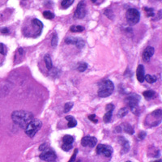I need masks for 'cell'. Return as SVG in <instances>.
<instances>
[{"instance_id":"6da1fadb","label":"cell","mask_w":162,"mask_h":162,"mask_svg":"<svg viewBox=\"0 0 162 162\" xmlns=\"http://www.w3.org/2000/svg\"><path fill=\"white\" fill-rule=\"evenodd\" d=\"M11 119L14 123L18 125L21 128H25L32 120H33V114L26 110L14 111L11 114Z\"/></svg>"},{"instance_id":"7a4b0ae2","label":"cell","mask_w":162,"mask_h":162,"mask_svg":"<svg viewBox=\"0 0 162 162\" xmlns=\"http://www.w3.org/2000/svg\"><path fill=\"white\" fill-rule=\"evenodd\" d=\"M114 85L111 80L106 79L104 80L99 86V91H98V96L102 98L110 97L114 92Z\"/></svg>"},{"instance_id":"3957f363","label":"cell","mask_w":162,"mask_h":162,"mask_svg":"<svg viewBox=\"0 0 162 162\" xmlns=\"http://www.w3.org/2000/svg\"><path fill=\"white\" fill-rule=\"evenodd\" d=\"M42 126V122L38 119H33L28 124V126L25 127V133L28 136L33 138L36 135Z\"/></svg>"},{"instance_id":"277c9868","label":"cell","mask_w":162,"mask_h":162,"mask_svg":"<svg viewBox=\"0 0 162 162\" xmlns=\"http://www.w3.org/2000/svg\"><path fill=\"white\" fill-rule=\"evenodd\" d=\"M126 18L130 25H136V24L140 21V11H138L137 9H135V8H129V9L126 11Z\"/></svg>"},{"instance_id":"5b68a950","label":"cell","mask_w":162,"mask_h":162,"mask_svg":"<svg viewBox=\"0 0 162 162\" xmlns=\"http://www.w3.org/2000/svg\"><path fill=\"white\" fill-rule=\"evenodd\" d=\"M140 101V97L137 94H131V96L126 97V102L128 104V106L131 108V111L135 114H137L136 111L139 110L138 109V105Z\"/></svg>"},{"instance_id":"8992f818","label":"cell","mask_w":162,"mask_h":162,"mask_svg":"<svg viewBox=\"0 0 162 162\" xmlns=\"http://www.w3.org/2000/svg\"><path fill=\"white\" fill-rule=\"evenodd\" d=\"M96 150L98 155H104L106 157H110L113 153L112 148L106 144H98Z\"/></svg>"},{"instance_id":"52a82bcc","label":"cell","mask_w":162,"mask_h":162,"mask_svg":"<svg viewBox=\"0 0 162 162\" xmlns=\"http://www.w3.org/2000/svg\"><path fill=\"white\" fill-rule=\"evenodd\" d=\"M40 158L41 160L47 162H54L56 160V154L51 149L44 150L43 152L40 155Z\"/></svg>"},{"instance_id":"ba28073f","label":"cell","mask_w":162,"mask_h":162,"mask_svg":"<svg viewBox=\"0 0 162 162\" xmlns=\"http://www.w3.org/2000/svg\"><path fill=\"white\" fill-rule=\"evenodd\" d=\"M65 42L67 44H72V45H75L76 46L78 49H83L85 45V42L84 40L82 38H79V37H67L65 39Z\"/></svg>"},{"instance_id":"9c48e42d","label":"cell","mask_w":162,"mask_h":162,"mask_svg":"<svg viewBox=\"0 0 162 162\" xmlns=\"http://www.w3.org/2000/svg\"><path fill=\"white\" fill-rule=\"evenodd\" d=\"M86 15V8L85 4L83 2H79V4L77 5L76 10L75 11L74 16L77 19H83Z\"/></svg>"},{"instance_id":"30bf717a","label":"cell","mask_w":162,"mask_h":162,"mask_svg":"<svg viewBox=\"0 0 162 162\" xmlns=\"http://www.w3.org/2000/svg\"><path fill=\"white\" fill-rule=\"evenodd\" d=\"M97 138L93 137V136H84V137L81 140V144L83 147H93L97 144Z\"/></svg>"},{"instance_id":"8fae6325","label":"cell","mask_w":162,"mask_h":162,"mask_svg":"<svg viewBox=\"0 0 162 162\" xmlns=\"http://www.w3.org/2000/svg\"><path fill=\"white\" fill-rule=\"evenodd\" d=\"M154 48L152 46H148V47L144 50V53H143V55H142V58H143V60L144 62H148L151 58L152 57V55L154 54Z\"/></svg>"},{"instance_id":"7c38bea8","label":"cell","mask_w":162,"mask_h":162,"mask_svg":"<svg viewBox=\"0 0 162 162\" xmlns=\"http://www.w3.org/2000/svg\"><path fill=\"white\" fill-rule=\"evenodd\" d=\"M145 71H144V65L140 64L137 68V71H136V75H137V79L140 83H143L144 81V77H145Z\"/></svg>"},{"instance_id":"4fadbf2b","label":"cell","mask_w":162,"mask_h":162,"mask_svg":"<svg viewBox=\"0 0 162 162\" xmlns=\"http://www.w3.org/2000/svg\"><path fill=\"white\" fill-rule=\"evenodd\" d=\"M120 143L122 145V153H126L129 151L130 149V144L129 142L126 140H125L123 137H120Z\"/></svg>"},{"instance_id":"5bb4252c","label":"cell","mask_w":162,"mask_h":162,"mask_svg":"<svg viewBox=\"0 0 162 162\" xmlns=\"http://www.w3.org/2000/svg\"><path fill=\"white\" fill-rule=\"evenodd\" d=\"M66 119L68 121V127H70V128H72V127H75V126H76L77 125V121L75 119V118L73 116H67L66 117Z\"/></svg>"},{"instance_id":"9a60e30c","label":"cell","mask_w":162,"mask_h":162,"mask_svg":"<svg viewBox=\"0 0 162 162\" xmlns=\"http://www.w3.org/2000/svg\"><path fill=\"white\" fill-rule=\"evenodd\" d=\"M44 61H45V66H46L48 70H51L52 68H53V63H52L51 58L49 54H45V57H44Z\"/></svg>"},{"instance_id":"2e32d148","label":"cell","mask_w":162,"mask_h":162,"mask_svg":"<svg viewBox=\"0 0 162 162\" xmlns=\"http://www.w3.org/2000/svg\"><path fill=\"white\" fill-rule=\"evenodd\" d=\"M143 95H144V97H145V99L151 100L155 97L156 92L153 90H147L143 92Z\"/></svg>"},{"instance_id":"e0dca14e","label":"cell","mask_w":162,"mask_h":162,"mask_svg":"<svg viewBox=\"0 0 162 162\" xmlns=\"http://www.w3.org/2000/svg\"><path fill=\"white\" fill-rule=\"evenodd\" d=\"M63 144H67V145H71V144H73L74 142V138L72 137L71 135H66L63 138Z\"/></svg>"},{"instance_id":"ac0fdd59","label":"cell","mask_w":162,"mask_h":162,"mask_svg":"<svg viewBox=\"0 0 162 162\" xmlns=\"http://www.w3.org/2000/svg\"><path fill=\"white\" fill-rule=\"evenodd\" d=\"M70 30L73 33H81L84 30V28L81 25H72Z\"/></svg>"},{"instance_id":"d6986e66","label":"cell","mask_w":162,"mask_h":162,"mask_svg":"<svg viewBox=\"0 0 162 162\" xmlns=\"http://www.w3.org/2000/svg\"><path fill=\"white\" fill-rule=\"evenodd\" d=\"M122 126H123V130L126 133H128L130 135H133L134 134V129L132 128V126L131 125H129L128 123H124L122 125Z\"/></svg>"},{"instance_id":"ffe728a7","label":"cell","mask_w":162,"mask_h":162,"mask_svg":"<svg viewBox=\"0 0 162 162\" xmlns=\"http://www.w3.org/2000/svg\"><path fill=\"white\" fill-rule=\"evenodd\" d=\"M146 79V81L149 83H155L156 81L157 80V78L155 75H146L144 77V80Z\"/></svg>"},{"instance_id":"44dd1931","label":"cell","mask_w":162,"mask_h":162,"mask_svg":"<svg viewBox=\"0 0 162 162\" xmlns=\"http://www.w3.org/2000/svg\"><path fill=\"white\" fill-rule=\"evenodd\" d=\"M74 2L73 0H64L63 2H61V6L63 7V9H66V8H68L71 6Z\"/></svg>"},{"instance_id":"7402d4cb","label":"cell","mask_w":162,"mask_h":162,"mask_svg":"<svg viewBox=\"0 0 162 162\" xmlns=\"http://www.w3.org/2000/svg\"><path fill=\"white\" fill-rule=\"evenodd\" d=\"M88 68V64L86 63H79L78 64V67H77V70L79 71V72H83L85 71L86 69Z\"/></svg>"},{"instance_id":"603a6c76","label":"cell","mask_w":162,"mask_h":162,"mask_svg":"<svg viewBox=\"0 0 162 162\" xmlns=\"http://www.w3.org/2000/svg\"><path fill=\"white\" fill-rule=\"evenodd\" d=\"M43 16L47 20H52L54 18V14L50 11H45L43 12Z\"/></svg>"},{"instance_id":"cb8c5ba5","label":"cell","mask_w":162,"mask_h":162,"mask_svg":"<svg viewBox=\"0 0 162 162\" xmlns=\"http://www.w3.org/2000/svg\"><path fill=\"white\" fill-rule=\"evenodd\" d=\"M112 113L113 111H107V113H106V114L104 115L103 120L106 123H108V122H110L111 118H112Z\"/></svg>"},{"instance_id":"d4e9b609","label":"cell","mask_w":162,"mask_h":162,"mask_svg":"<svg viewBox=\"0 0 162 162\" xmlns=\"http://www.w3.org/2000/svg\"><path fill=\"white\" fill-rule=\"evenodd\" d=\"M128 114V110L126 108H122L120 109L118 112V118H123L125 117L126 114Z\"/></svg>"},{"instance_id":"484cf974","label":"cell","mask_w":162,"mask_h":162,"mask_svg":"<svg viewBox=\"0 0 162 162\" xmlns=\"http://www.w3.org/2000/svg\"><path fill=\"white\" fill-rule=\"evenodd\" d=\"M73 107V102H68L65 104L64 106V113H68L71 110V108Z\"/></svg>"},{"instance_id":"4316f807","label":"cell","mask_w":162,"mask_h":162,"mask_svg":"<svg viewBox=\"0 0 162 162\" xmlns=\"http://www.w3.org/2000/svg\"><path fill=\"white\" fill-rule=\"evenodd\" d=\"M33 25L37 26L40 30H41L43 29V24L40 22V20H37V19H34V20H33Z\"/></svg>"},{"instance_id":"83f0119b","label":"cell","mask_w":162,"mask_h":162,"mask_svg":"<svg viewBox=\"0 0 162 162\" xmlns=\"http://www.w3.org/2000/svg\"><path fill=\"white\" fill-rule=\"evenodd\" d=\"M57 45H58V35L56 33H54L53 37H52L51 45L53 47H55Z\"/></svg>"},{"instance_id":"f1b7e54d","label":"cell","mask_w":162,"mask_h":162,"mask_svg":"<svg viewBox=\"0 0 162 162\" xmlns=\"http://www.w3.org/2000/svg\"><path fill=\"white\" fill-rule=\"evenodd\" d=\"M7 52V49L6 47V45L2 43H0V54L2 55H6Z\"/></svg>"},{"instance_id":"f546056e","label":"cell","mask_w":162,"mask_h":162,"mask_svg":"<svg viewBox=\"0 0 162 162\" xmlns=\"http://www.w3.org/2000/svg\"><path fill=\"white\" fill-rule=\"evenodd\" d=\"M71 148H72V144H71V145H67V144H63V145H62V149H63V151L68 152V151H70V150Z\"/></svg>"},{"instance_id":"4dcf8cb0","label":"cell","mask_w":162,"mask_h":162,"mask_svg":"<svg viewBox=\"0 0 162 162\" xmlns=\"http://www.w3.org/2000/svg\"><path fill=\"white\" fill-rule=\"evenodd\" d=\"M144 10L147 11L148 13V16H154V11H153L152 8H149V7H145Z\"/></svg>"},{"instance_id":"1f68e13d","label":"cell","mask_w":162,"mask_h":162,"mask_svg":"<svg viewBox=\"0 0 162 162\" xmlns=\"http://www.w3.org/2000/svg\"><path fill=\"white\" fill-rule=\"evenodd\" d=\"M146 132L145 131H141V132L139 133V135H138V138L140 139V140H144V138L146 137Z\"/></svg>"},{"instance_id":"d6a6232c","label":"cell","mask_w":162,"mask_h":162,"mask_svg":"<svg viewBox=\"0 0 162 162\" xmlns=\"http://www.w3.org/2000/svg\"><path fill=\"white\" fill-rule=\"evenodd\" d=\"M77 152H78V149H75L74 153H73V155H72V156L71 157V159L69 160V161H68V162H75V157H76Z\"/></svg>"},{"instance_id":"836d02e7","label":"cell","mask_w":162,"mask_h":162,"mask_svg":"<svg viewBox=\"0 0 162 162\" xmlns=\"http://www.w3.org/2000/svg\"><path fill=\"white\" fill-rule=\"evenodd\" d=\"M88 119L91 120L92 122H95V123H97V117H96V115L95 114H91L88 116Z\"/></svg>"},{"instance_id":"e575fe53","label":"cell","mask_w":162,"mask_h":162,"mask_svg":"<svg viewBox=\"0 0 162 162\" xmlns=\"http://www.w3.org/2000/svg\"><path fill=\"white\" fill-rule=\"evenodd\" d=\"M106 110L107 111H113L114 110V106L113 104H108L106 107Z\"/></svg>"},{"instance_id":"d590c367","label":"cell","mask_w":162,"mask_h":162,"mask_svg":"<svg viewBox=\"0 0 162 162\" xmlns=\"http://www.w3.org/2000/svg\"><path fill=\"white\" fill-rule=\"evenodd\" d=\"M1 32H2V33L3 34H8L9 30L7 29H1Z\"/></svg>"},{"instance_id":"8d00e7d4","label":"cell","mask_w":162,"mask_h":162,"mask_svg":"<svg viewBox=\"0 0 162 162\" xmlns=\"http://www.w3.org/2000/svg\"><path fill=\"white\" fill-rule=\"evenodd\" d=\"M18 52L20 55H23V54H24V50H23L22 48H20V49L18 50Z\"/></svg>"},{"instance_id":"74e56055","label":"cell","mask_w":162,"mask_h":162,"mask_svg":"<svg viewBox=\"0 0 162 162\" xmlns=\"http://www.w3.org/2000/svg\"><path fill=\"white\" fill-rule=\"evenodd\" d=\"M153 162H161V160H156V161H153Z\"/></svg>"},{"instance_id":"f35d334b","label":"cell","mask_w":162,"mask_h":162,"mask_svg":"<svg viewBox=\"0 0 162 162\" xmlns=\"http://www.w3.org/2000/svg\"><path fill=\"white\" fill-rule=\"evenodd\" d=\"M76 162H80V160H77Z\"/></svg>"},{"instance_id":"ab89813d","label":"cell","mask_w":162,"mask_h":162,"mask_svg":"<svg viewBox=\"0 0 162 162\" xmlns=\"http://www.w3.org/2000/svg\"><path fill=\"white\" fill-rule=\"evenodd\" d=\"M126 162H131V161H126Z\"/></svg>"}]
</instances>
